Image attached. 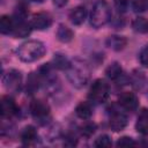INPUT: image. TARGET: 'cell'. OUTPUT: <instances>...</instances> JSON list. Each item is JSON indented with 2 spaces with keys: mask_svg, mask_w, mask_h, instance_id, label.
<instances>
[{
  "mask_svg": "<svg viewBox=\"0 0 148 148\" xmlns=\"http://www.w3.org/2000/svg\"><path fill=\"white\" fill-rule=\"evenodd\" d=\"M65 72L67 80L76 89L86 87L90 80V65L80 57L71 59V64Z\"/></svg>",
  "mask_w": 148,
  "mask_h": 148,
  "instance_id": "1",
  "label": "cell"
},
{
  "mask_svg": "<svg viewBox=\"0 0 148 148\" xmlns=\"http://www.w3.org/2000/svg\"><path fill=\"white\" fill-rule=\"evenodd\" d=\"M45 52H46L45 45L37 39L25 40L16 49V56L23 62H35L40 58H43Z\"/></svg>",
  "mask_w": 148,
  "mask_h": 148,
  "instance_id": "2",
  "label": "cell"
},
{
  "mask_svg": "<svg viewBox=\"0 0 148 148\" xmlns=\"http://www.w3.org/2000/svg\"><path fill=\"white\" fill-rule=\"evenodd\" d=\"M112 12L110 5L105 0H97L89 14V24L94 29H99L111 22Z\"/></svg>",
  "mask_w": 148,
  "mask_h": 148,
  "instance_id": "3",
  "label": "cell"
},
{
  "mask_svg": "<svg viewBox=\"0 0 148 148\" xmlns=\"http://www.w3.org/2000/svg\"><path fill=\"white\" fill-rule=\"evenodd\" d=\"M110 96L109 83L103 79H96L88 90V101L92 104H103L108 101Z\"/></svg>",
  "mask_w": 148,
  "mask_h": 148,
  "instance_id": "4",
  "label": "cell"
},
{
  "mask_svg": "<svg viewBox=\"0 0 148 148\" xmlns=\"http://www.w3.org/2000/svg\"><path fill=\"white\" fill-rule=\"evenodd\" d=\"M29 112L32 119L38 125H46L51 120V109L50 105L43 99H32L29 104Z\"/></svg>",
  "mask_w": 148,
  "mask_h": 148,
  "instance_id": "5",
  "label": "cell"
},
{
  "mask_svg": "<svg viewBox=\"0 0 148 148\" xmlns=\"http://www.w3.org/2000/svg\"><path fill=\"white\" fill-rule=\"evenodd\" d=\"M1 82L3 88L12 94H17L21 91L23 86V75L22 72L15 68L8 69L7 72H2Z\"/></svg>",
  "mask_w": 148,
  "mask_h": 148,
  "instance_id": "6",
  "label": "cell"
},
{
  "mask_svg": "<svg viewBox=\"0 0 148 148\" xmlns=\"http://www.w3.org/2000/svg\"><path fill=\"white\" fill-rule=\"evenodd\" d=\"M0 113L2 120H9L16 117L20 112V109L15 102V99L10 95H3L0 101Z\"/></svg>",
  "mask_w": 148,
  "mask_h": 148,
  "instance_id": "7",
  "label": "cell"
},
{
  "mask_svg": "<svg viewBox=\"0 0 148 148\" xmlns=\"http://www.w3.org/2000/svg\"><path fill=\"white\" fill-rule=\"evenodd\" d=\"M127 116L120 109H112L109 112V127L113 132H120L127 126Z\"/></svg>",
  "mask_w": 148,
  "mask_h": 148,
  "instance_id": "8",
  "label": "cell"
},
{
  "mask_svg": "<svg viewBox=\"0 0 148 148\" xmlns=\"http://www.w3.org/2000/svg\"><path fill=\"white\" fill-rule=\"evenodd\" d=\"M117 103L123 110H126L128 112L136 111V109L139 108V98L132 91H123L118 96Z\"/></svg>",
  "mask_w": 148,
  "mask_h": 148,
  "instance_id": "9",
  "label": "cell"
},
{
  "mask_svg": "<svg viewBox=\"0 0 148 148\" xmlns=\"http://www.w3.org/2000/svg\"><path fill=\"white\" fill-rule=\"evenodd\" d=\"M52 16L49 13L45 12H39L37 14H34L31 20H30V24L34 30H38V31H43L49 29L52 25Z\"/></svg>",
  "mask_w": 148,
  "mask_h": 148,
  "instance_id": "10",
  "label": "cell"
},
{
  "mask_svg": "<svg viewBox=\"0 0 148 148\" xmlns=\"http://www.w3.org/2000/svg\"><path fill=\"white\" fill-rule=\"evenodd\" d=\"M20 139H21V142L23 146H35L38 141V133H37V130L35 126L32 125H28L25 126L22 131H21V134H20Z\"/></svg>",
  "mask_w": 148,
  "mask_h": 148,
  "instance_id": "11",
  "label": "cell"
},
{
  "mask_svg": "<svg viewBox=\"0 0 148 148\" xmlns=\"http://www.w3.org/2000/svg\"><path fill=\"white\" fill-rule=\"evenodd\" d=\"M105 45L112 51H121L127 45V38L121 35H111L105 39Z\"/></svg>",
  "mask_w": 148,
  "mask_h": 148,
  "instance_id": "12",
  "label": "cell"
},
{
  "mask_svg": "<svg viewBox=\"0 0 148 148\" xmlns=\"http://www.w3.org/2000/svg\"><path fill=\"white\" fill-rule=\"evenodd\" d=\"M87 16H88V12L84 6H76L68 14V18L71 23L74 25H81L86 21Z\"/></svg>",
  "mask_w": 148,
  "mask_h": 148,
  "instance_id": "13",
  "label": "cell"
},
{
  "mask_svg": "<svg viewBox=\"0 0 148 148\" xmlns=\"http://www.w3.org/2000/svg\"><path fill=\"white\" fill-rule=\"evenodd\" d=\"M75 114L82 120H89L92 116V103L90 101H82L75 106Z\"/></svg>",
  "mask_w": 148,
  "mask_h": 148,
  "instance_id": "14",
  "label": "cell"
},
{
  "mask_svg": "<svg viewBox=\"0 0 148 148\" xmlns=\"http://www.w3.org/2000/svg\"><path fill=\"white\" fill-rule=\"evenodd\" d=\"M32 27L30 24V22H27V21H20L15 23V28L12 32L10 36H13L14 38H25L28 37L31 31H32Z\"/></svg>",
  "mask_w": 148,
  "mask_h": 148,
  "instance_id": "15",
  "label": "cell"
},
{
  "mask_svg": "<svg viewBox=\"0 0 148 148\" xmlns=\"http://www.w3.org/2000/svg\"><path fill=\"white\" fill-rule=\"evenodd\" d=\"M40 87H42V77L38 74V72L30 73L28 75L27 83H25V91H27V94L34 95Z\"/></svg>",
  "mask_w": 148,
  "mask_h": 148,
  "instance_id": "16",
  "label": "cell"
},
{
  "mask_svg": "<svg viewBox=\"0 0 148 148\" xmlns=\"http://www.w3.org/2000/svg\"><path fill=\"white\" fill-rule=\"evenodd\" d=\"M105 75L111 81H119L124 76V71L118 61H113L105 68Z\"/></svg>",
  "mask_w": 148,
  "mask_h": 148,
  "instance_id": "17",
  "label": "cell"
},
{
  "mask_svg": "<svg viewBox=\"0 0 148 148\" xmlns=\"http://www.w3.org/2000/svg\"><path fill=\"white\" fill-rule=\"evenodd\" d=\"M135 130L141 135L148 136V109H142L136 118Z\"/></svg>",
  "mask_w": 148,
  "mask_h": 148,
  "instance_id": "18",
  "label": "cell"
},
{
  "mask_svg": "<svg viewBox=\"0 0 148 148\" xmlns=\"http://www.w3.org/2000/svg\"><path fill=\"white\" fill-rule=\"evenodd\" d=\"M56 36H57V39L59 42L66 44V43H69V42L73 40V38H74V31L69 27L65 25L64 23H60L58 25V28H57Z\"/></svg>",
  "mask_w": 148,
  "mask_h": 148,
  "instance_id": "19",
  "label": "cell"
},
{
  "mask_svg": "<svg viewBox=\"0 0 148 148\" xmlns=\"http://www.w3.org/2000/svg\"><path fill=\"white\" fill-rule=\"evenodd\" d=\"M52 66L54 67V69H59V71H66L71 64V59L61 52H57L53 54L52 61H51Z\"/></svg>",
  "mask_w": 148,
  "mask_h": 148,
  "instance_id": "20",
  "label": "cell"
},
{
  "mask_svg": "<svg viewBox=\"0 0 148 148\" xmlns=\"http://www.w3.org/2000/svg\"><path fill=\"white\" fill-rule=\"evenodd\" d=\"M16 21L13 16L9 15H2L0 17V32L2 35H12L14 28H15Z\"/></svg>",
  "mask_w": 148,
  "mask_h": 148,
  "instance_id": "21",
  "label": "cell"
},
{
  "mask_svg": "<svg viewBox=\"0 0 148 148\" xmlns=\"http://www.w3.org/2000/svg\"><path fill=\"white\" fill-rule=\"evenodd\" d=\"M132 29L139 34L148 32V20L142 16H138L132 21Z\"/></svg>",
  "mask_w": 148,
  "mask_h": 148,
  "instance_id": "22",
  "label": "cell"
},
{
  "mask_svg": "<svg viewBox=\"0 0 148 148\" xmlns=\"http://www.w3.org/2000/svg\"><path fill=\"white\" fill-rule=\"evenodd\" d=\"M29 15V9H28V6L24 3V2H21L18 3L15 9H14V14H13V17L15 21L20 22V21H25L27 17Z\"/></svg>",
  "mask_w": 148,
  "mask_h": 148,
  "instance_id": "23",
  "label": "cell"
},
{
  "mask_svg": "<svg viewBox=\"0 0 148 148\" xmlns=\"http://www.w3.org/2000/svg\"><path fill=\"white\" fill-rule=\"evenodd\" d=\"M96 124L95 123H91V121H88V120H86V123L82 125V126H80V128H79V132H80V134H81V136H83V138H90L95 132H96Z\"/></svg>",
  "mask_w": 148,
  "mask_h": 148,
  "instance_id": "24",
  "label": "cell"
},
{
  "mask_svg": "<svg viewBox=\"0 0 148 148\" xmlns=\"http://www.w3.org/2000/svg\"><path fill=\"white\" fill-rule=\"evenodd\" d=\"M94 146L98 147V148H106V147H111L112 146V140L109 135L106 134H102L99 136H97L94 141Z\"/></svg>",
  "mask_w": 148,
  "mask_h": 148,
  "instance_id": "25",
  "label": "cell"
},
{
  "mask_svg": "<svg viewBox=\"0 0 148 148\" xmlns=\"http://www.w3.org/2000/svg\"><path fill=\"white\" fill-rule=\"evenodd\" d=\"M62 145L67 146V147H74L77 145V136L75 135V133L72 132H67L62 135Z\"/></svg>",
  "mask_w": 148,
  "mask_h": 148,
  "instance_id": "26",
  "label": "cell"
},
{
  "mask_svg": "<svg viewBox=\"0 0 148 148\" xmlns=\"http://www.w3.org/2000/svg\"><path fill=\"white\" fill-rule=\"evenodd\" d=\"M131 6L136 13H142L148 9V0H131Z\"/></svg>",
  "mask_w": 148,
  "mask_h": 148,
  "instance_id": "27",
  "label": "cell"
},
{
  "mask_svg": "<svg viewBox=\"0 0 148 148\" xmlns=\"http://www.w3.org/2000/svg\"><path fill=\"white\" fill-rule=\"evenodd\" d=\"M113 5L119 14H124L128 10L131 6V0H113Z\"/></svg>",
  "mask_w": 148,
  "mask_h": 148,
  "instance_id": "28",
  "label": "cell"
},
{
  "mask_svg": "<svg viewBox=\"0 0 148 148\" xmlns=\"http://www.w3.org/2000/svg\"><path fill=\"white\" fill-rule=\"evenodd\" d=\"M116 146L117 147H134V146H138V141H135L131 136H121L117 140Z\"/></svg>",
  "mask_w": 148,
  "mask_h": 148,
  "instance_id": "29",
  "label": "cell"
},
{
  "mask_svg": "<svg viewBox=\"0 0 148 148\" xmlns=\"http://www.w3.org/2000/svg\"><path fill=\"white\" fill-rule=\"evenodd\" d=\"M139 61L145 68H148V44H146L141 49L139 53Z\"/></svg>",
  "mask_w": 148,
  "mask_h": 148,
  "instance_id": "30",
  "label": "cell"
},
{
  "mask_svg": "<svg viewBox=\"0 0 148 148\" xmlns=\"http://www.w3.org/2000/svg\"><path fill=\"white\" fill-rule=\"evenodd\" d=\"M52 1H53V5H54L56 7H58V8L64 7V6L68 2V0H52Z\"/></svg>",
  "mask_w": 148,
  "mask_h": 148,
  "instance_id": "31",
  "label": "cell"
},
{
  "mask_svg": "<svg viewBox=\"0 0 148 148\" xmlns=\"http://www.w3.org/2000/svg\"><path fill=\"white\" fill-rule=\"evenodd\" d=\"M138 146H148V141L147 139H142V141H138Z\"/></svg>",
  "mask_w": 148,
  "mask_h": 148,
  "instance_id": "32",
  "label": "cell"
}]
</instances>
